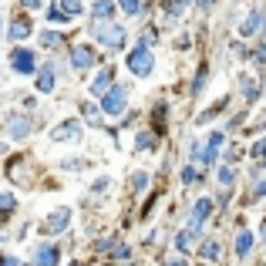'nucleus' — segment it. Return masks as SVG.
Masks as SVG:
<instances>
[{"label":"nucleus","mask_w":266,"mask_h":266,"mask_svg":"<svg viewBox=\"0 0 266 266\" xmlns=\"http://www.w3.org/2000/svg\"><path fill=\"white\" fill-rule=\"evenodd\" d=\"M128 68H132V75H138V77H149V75H152L155 57H152V51H149V44H138L132 54H128Z\"/></svg>","instance_id":"nucleus-1"},{"label":"nucleus","mask_w":266,"mask_h":266,"mask_svg":"<svg viewBox=\"0 0 266 266\" xmlns=\"http://www.w3.org/2000/svg\"><path fill=\"white\" fill-rule=\"evenodd\" d=\"M95 38L105 44V47H112V51H121V44H125V27H118V24H101L95 20Z\"/></svg>","instance_id":"nucleus-2"},{"label":"nucleus","mask_w":266,"mask_h":266,"mask_svg":"<svg viewBox=\"0 0 266 266\" xmlns=\"http://www.w3.org/2000/svg\"><path fill=\"white\" fill-rule=\"evenodd\" d=\"M101 98H105V101H101L105 114H121L125 112V101H128V88H125V84H114V88H108Z\"/></svg>","instance_id":"nucleus-3"},{"label":"nucleus","mask_w":266,"mask_h":266,"mask_svg":"<svg viewBox=\"0 0 266 266\" xmlns=\"http://www.w3.org/2000/svg\"><path fill=\"white\" fill-rule=\"evenodd\" d=\"M10 61H14V71H20V75H34V71H38V57H34V51L17 47V51L10 54Z\"/></svg>","instance_id":"nucleus-4"},{"label":"nucleus","mask_w":266,"mask_h":266,"mask_svg":"<svg viewBox=\"0 0 266 266\" xmlns=\"http://www.w3.org/2000/svg\"><path fill=\"white\" fill-rule=\"evenodd\" d=\"M51 138H54V142H77V138H81V121H64V125H57L54 132H51Z\"/></svg>","instance_id":"nucleus-5"},{"label":"nucleus","mask_w":266,"mask_h":266,"mask_svg":"<svg viewBox=\"0 0 266 266\" xmlns=\"http://www.w3.org/2000/svg\"><path fill=\"white\" fill-rule=\"evenodd\" d=\"M68 219H71V212H68V209L51 212V216H47V223H44V232H51V236H54V232H61V229L68 226Z\"/></svg>","instance_id":"nucleus-6"},{"label":"nucleus","mask_w":266,"mask_h":266,"mask_svg":"<svg viewBox=\"0 0 266 266\" xmlns=\"http://www.w3.org/2000/svg\"><path fill=\"white\" fill-rule=\"evenodd\" d=\"M71 64H75L77 71L91 68V64H95V51H91V47H75V51H71Z\"/></svg>","instance_id":"nucleus-7"},{"label":"nucleus","mask_w":266,"mask_h":266,"mask_svg":"<svg viewBox=\"0 0 266 266\" xmlns=\"http://www.w3.org/2000/svg\"><path fill=\"white\" fill-rule=\"evenodd\" d=\"M263 20H266V14H263V10H253V14H249V17L243 20L239 34H243V38H253V34H256V31L263 27Z\"/></svg>","instance_id":"nucleus-8"},{"label":"nucleus","mask_w":266,"mask_h":266,"mask_svg":"<svg viewBox=\"0 0 266 266\" xmlns=\"http://www.w3.org/2000/svg\"><path fill=\"white\" fill-rule=\"evenodd\" d=\"M223 142H226V135H223V132H212L209 135V145H206V158H202V165H212V162H216V155H219V149H223Z\"/></svg>","instance_id":"nucleus-9"},{"label":"nucleus","mask_w":266,"mask_h":266,"mask_svg":"<svg viewBox=\"0 0 266 266\" xmlns=\"http://www.w3.org/2000/svg\"><path fill=\"white\" fill-rule=\"evenodd\" d=\"M57 246H38V253H34V266H57Z\"/></svg>","instance_id":"nucleus-10"},{"label":"nucleus","mask_w":266,"mask_h":266,"mask_svg":"<svg viewBox=\"0 0 266 266\" xmlns=\"http://www.w3.org/2000/svg\"><path fill=\"white\" fill-rule=\"evenodd\" d=\"M7 132L14 135V138H24V135L31 132V118H24V114H14V118L7 121Z\"/></svg>","instance_id":"nucleus-11"},{"label":"nucleus","mask_w":266,"mask_h":266,"mask_svg":"<svg viewBox=\"0 0 266 266\" xmlns=\"http://www.w3.org/2000/svg\"><path fill=\"white\" fill-rule=\"evenodd\" d=\"M209 212H212V202H209V199H199V202H195V209H192V229L202 226Z\"/></svg>","instance_id":"nucleus-12"},{"label":"nucleus","mask_w":266,"mask_h":266,"mask_svg":"<svg viewBox=\"0 0 266 266\" xmlns=\"http://www.w3.org/2000/svg\"><path fill=\"white\" fill-rule=\"evenodd\" d=\"M108 84H112V68H101L98 77L91 81V95H105V91H108Z\"/></svg>","instance_id":"nucleus-13"},{"label":"nucleus","mask_w":266,"mask_h":266,"mask_svg":"<svg viewBox=\"0 0 266 266\" xmlns=\"http://www.w3.org/2000/svg\"><path fill=\"white\" fill-rule=\"evenodd\" d=\"M31 34H34V31H31V20L27 17H17L10 24V38L14 40H24V38H31Z\"/></svg>","instance_id":"nucleus-14"},{"label":"nucleus","mask_w":266,"mask_h":266,"mask_svg":"<svg viewBox=\"0 0 266 266\" xmlns=\"http://www.w3.org/2000/svg\"><path fill=\"white\" fill-rule=\"evenodd\" d=\"M38 88H40V91H54V64H44V68H40Z\"/></svg>","instance_id":"nucleus-15"},{"label":"nucleus","mask_w":266,"mask_h":266,"mask_svg":"<svg viewBox=\"0 0 266 266\" xmlns=\"http://www.w3.org/2000/svg\"><path fill=\"white\" fill-rule=\"evenodd\" d=\"M112 14H114V3H112V0H98L95 7H91V17H95V20H108Z\"/></svg>","instance_id":"nucleus-16"},{"label":"nucleus","mask_w":266,"mask_h":266,"mask_svg":"<svg viewBox=\"0 0 266 266\" xmlns=\"http://www.w3.org/2000/svg\"><path fill=\"white\" fill-rule=\"evenodd\" d=\"M195 236H199V229H182V232H179V239H175V246H179V249H182V253H189V246H192V243H195Z\"/></svg>","instance_id":"nucleus-17"},{"label":"nucleus","mask_w":266,"mask_h":266,"mask_svg":"<svg viewBox=\"0 0 266 266\" xmlns=\"http://www.w3.org/2000/svg\"><path fill=\"white\" fill-rule=\"evenodd\" d=\"M249 249H253V232H239V236H236V253L246 256Z\"/></svg>","instance_id":"nucleus-18"},{"label":"nucleus","mask_w":266,"mask_h":266,"mask_svg":"<svg viewBox=\"0 0 266 266\" xmlns=\"http://www.w3.org/2000/svg\"><path fill=\"white\" fill-rule=\"evenodd\" d=\"M118 7H121L125 14H132V17L142 14V0H118Z\"/></svg>","instance_id":"nucleus-19"},{"label":"nucleus","mask_w":266,"mask_h":266,"mask_svg":"<svg viewBox=\"0 0 266 266\" xmlns=\"http://www.w3.org/2000/svg\"><path fill=\"white\" fill-rule=\"evenodd\" d=\"M14 206H17V199H14L10 192H3V195H0V216H7V212H14Z\"/></svg>","instance_id":"nucleus-20"},{"label":"nucleus","mask_w":266,"mask_h":266,"mask_svg":"<svg viewBox=\"0 0 266 266\" xmlns=\"http://www.w3.org/2000/svg\"><path fill=\"white\" fill-rule=\"evenodd\" d=\"M202 256H206L209 263H216V260H219V243H216V239H209V243L202 246Z\"/></svg>","instance_id":"nucleus-21"},{"label":"nucleus","mask_w":266,"mask_h":266,"mask_svg":"<svg viewBox=\"0 0 266 266\" xmlns=\"http://www.w3.org/2000/svg\"><path fill=\"white\" fill-rule=\"evenodd\" d=\"M135 145H138V149H152V145H155V135L152 132H138V135H135Z\"/></svg>","instance_id":"nucleus-22"},{"label":"nucleus","mask_w":266,"mask_h":266,"mask_svg":"<svg viewBox=\"0 0 266 266\" xmlns=\"http://www.w3.org/2000/svg\"><path fill=\"white\" fill-rule=\"evenodd\" d=\"M243 98H246V105H249V101H256V98H260V91H256V84H253L249 77L243 81Z\"/></svg>","instance_id":"nucleus-23"},{"label":"nucleus","mask_w":266,"mask_h":266,"mask_svg":"<svg viewBox=\"0 0 266 266\" xmlns=\"http://www.w3.org/2000/svg\"><path fill=\"white\" fill-rule=\"evenodd\" d=\"M219 182H223V186H232V182H236V169H219Z\"/></svg>","instance_id":"nucleus-24"},{"label":"nucleus","mask_w":266,"mask_h":266,"mask_svg":"<svg viewBox=\"0 0 266 266\" xmlns=\"http://www.w3.org/2000/svg\"><path fill=\"white\" fill-rule=\"evenodd\" d=\"M84 118H88L91 125H101V114H98V108H95V105H84Z\"/></svg>","instance_id":"nucleus-25"},{"label":"nucleus","mask_w":266,"mask_h":266,"mask_svg":"<svg viewBox=\"0 0 266 266\" xmlns=\"http://www.w3.org/2000/svg\"><path fill=\"white\" fill-rule=\"evenodd\" d=\"M47 17L54 20V24H68V17H71V14H68V10H57V7H51V14H47Z\"/></svg>","instance_id":"nucleus-26"},{"label":"nucleus","mask_w":266,"mask_h":266,"mask_svg":"<svg viewBox=\"0 0 266 266\" xmlns=\"http://www.w3.org/2000/svg\"><path fill=\"white\" fill-rule=\"evenodd\" d=\"M61 7H64L71 17H75V14H81V0H61Z\"/></svg>","instance_id":"nucleus-27"},{"label":"nucleus","mask_w":266,"mask_h":266,"mask_svg":"<svg viewBox=\"0 0 266 266\" xmlns=\"http://www.w3.org/2000/svg\"><path fill=\"white\" fill-rule=\"evenodd\" d=\"M40 40H44V47H54L57 40H61V34H51V31H44V34H40Z\"/></svg>","instance_id":"nucleus-28"},{"label":"nucleus","mask_w":266,"mask_h":266,"mask_svg":"<svg viewBox=\"0 0 266 266\" xmlns=\"http://www.w3.org/2000/svg\"><path fill=\"white\" fill-rule=\"evenodd\" d=\"M202 84H206V68H199V75L192 81V91H202Z\"/></svg>","instance_id":"nucleus-29"},{"label":"nucleus","mask_w":266,"mask_h":266,"mask_svg":"<svg viewBox=\"0 0 266 266\" xmlns=\"http://www.w3.org/2000/svg\"><path fill=\"white\" fill-rule=\"evenodd\" d=\"M145 186H149V175H145V172H138V175H135V189L142 192Z\"/></svg>","instance_id":"nucleus-30"},{"label":"nucleus","mask_w":266,"mask_h":266,"mask_svg":"<svg viewBox=\"0 0 266 266\" xmlns=\"http://www.w3.org/2000/svg\"><path fill=\"white\" fill-rule=\"evenodd\" d=\"M253 155H256V158H260V155H266V138H263V142H256V145H253Z\"/></svg>","instance_id":"nucleus-31"},{"label":"nucleus","mask_w":266,"mask_h":266,"mask_svg":"<svg viewBox=\"0 0 266 266\" xmlns=\"http://www.w3.org/2000/svg\"><path fill=\"white\" fill-rule=\"evenodd\" d=\"M162 266H186V260H179V256H169V260H162Z\"/></svg>","instance_id":"nucleus-32"},{"label":"nucleus","mask_w":266,"mask_h":266,"mask_svg":"<svg viewBox=\"0 0 266 266\" xmlns=\"http://www.w3.org/2000/svg\"><path fill=\"white\" fill-rule=\"evenodd\" d=\"M263 195H266V182H260V186L253 189V199H263Z\"/></svg>","instance_id":"nucleus-33"},{"label":"nucleus","mask_w":266,"mask_h":266,"mask_svg":"<svg viewBox=\"0 0 266 266\" xmlns=\"http://www.w3.org/2000/svg\"><path fill=\"white\" fill-rule=\"evenodd\" d=\"M112 253H114V256H121V260H125V256H128V253H132V249H128V246H114Z\"/></svg>","instance_id":"nucleus-34"},{"label":"nucleus","mask_w":266,"mask_h":266,"mask_svg":"<svg viewBox=\"0 0 266 266\" xmlns=\"http://www.w3.org/2000/svg\"><path fill=\"white\" fill-rule=\"evenodd\" d=\"M142 44H155V31H145L142 34Z\"/></svg>","instance_id":"nucleus-35"},{"label":"nucleus","mask_w":266,"mask_h":266,"mask_svg":"<svg viewBox=\"0 0 266 266\" xmlns=\"http://www.w3.org/2000/svg\"><path fill=\"white\" fill-rule=\"evenodd\" d=\"M20 3H24L27 10H38V7H40V0H20Z\"/></svg>","instance_id":"nucleus-36"},{"label":"nucleus","mask_w":266,"mask_h":266,"mask_svg":"<svg viewBox=\"0 0 266 266\" xmlns=\"http://www.w3.org/2000/svg\"><path fill=\"white\" fill-rule=\"evenodd\" d=\"M0 266H17V260H14V256H3V260H0Z\"/></svg>","instance_id":"nucleus-37"},{"label":"nucleus","mask_w":266,"mask_h":266,"mask_svg":"<svg viewBox=\"0 0 266 266\" xmlns=\"http://www.w3.org/2000/svg\"><path fill=\"white\" fill-rule=\"evenodd\" d=\"M209 3H212V0H202V7H209Z\"/></svg>","instance_id":"nucleus-38"},{"label":"nucleus","mask_w":266,"mask_h":266,"mask_svg":"<svg viewBox=\"0 0 266 266\" xmlns=\"http://www.w3.org/2000/svg\"><path fill=\"white\" fill-rule=\"evenodd\" d=\"M263 125H266V118H263Z\"/></svg>","instance_id":"nucleus-39"},{"label":"nucleus","mask_w":266,"mask_h":266,"mask_svg":"<svg viewBox=\"0 0 266 266\" xmlns=\"http://www.w3.org/2000/svg\"><path fill=\"white\" fill-rule=\"evenodd\" d=\"M75 266H81V263H75Z\"/></svg>","instance_id":"nucleus-40"},{"label":"nucleus","mask_w":266,"mask_h":266,"mask_svg":"<svg viewBox=\"0 0 266 266\" xmlns=\"http://www.w3.org/2000/svg\"><path fill=\"white\" fill-rule=\"evenodd\" d=\"M263 169H266V165H263Z\"/></svg>","instance_id":"nucleus-41"}]
</instances>
